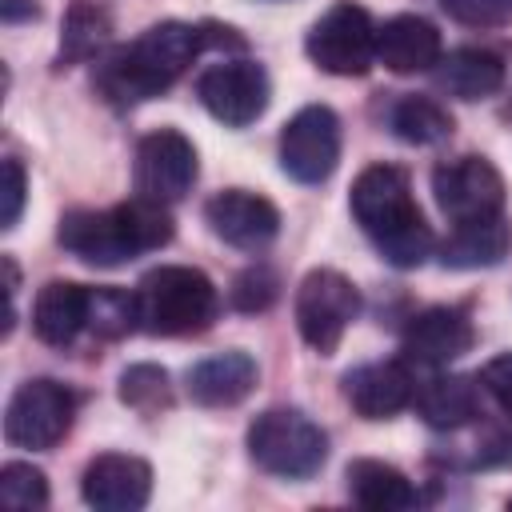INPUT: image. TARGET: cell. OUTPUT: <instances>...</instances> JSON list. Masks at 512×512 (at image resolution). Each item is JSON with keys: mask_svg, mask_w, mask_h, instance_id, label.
<instances>
[{"mask_svg": "<svg viewBox=\"0 0 512 512\" xmlns=\"http://www.w3.org/2000/svg\"><path fill=\"white\" fill-rule=\"evenodd\" d=\"M88 292L92 288L76 280H48L32 304V332L52 348L72 344L80 328H88Z\"/></svg>", "mask_w": 512, "mask_h": 512, "instance_id": "20", "label": "cell"}, {"mask_svg": "<svg viewBox=\"0 0 512 512\" xmlns=\"http://www.w3.org/2000/svg\"><path fill=\"white\" fill-rule=\"evenodd\" d=\"M80 496L100 512H140L152 496V468L140 456L104 452L88 460L80 476Z\"/></svg>", "mask_w": 512, "mask_h": 512, "instance_id": "14", "label": "cell"}, {"mask_svg": "<svg viewBox=\"0 0 512 512\" xmlns=\"http://www.w3.org/2000/svg\"><path fill=\"white\" fill-rule=\"evenodd\" d=\"M0 500H4V508H12V512L44 508V504H48V476H44L36 464L12 460V464L0 468Z\"/></svg>", "mask_w": 512, "mask_h": 512, "instance_id": "28", "label": "cell"}, {"mask_svg": "<svg viewBox=\"0 0 512 512\" xmlns=\"http://www.w3.org/2000/svg\"><path fill=\"white\" fill-rule=\"evenodd\" d=\"M112 36V16L96 4V0H72L68 16H64V36H60V56L56 64H80L92 60Z\"/></svg>", "mask_w": 512, "mask_h": 512, "instance_id": "25", "label": "cell"}, {"mask_svg": "<svg viewBox=\"0 0 512 512\" xmlns=\"http://www.w3.org/2000/svg\"><path fill=\"white\" fill-rule=\"evenodd\" d=\"M248 456L272 476L308 480L328 460V436L300 408H268L248 424Z\"/></svg>", "mask_w": 512, "mask_h": 512, "instance_id": "4", "label": "cell"}, {"mask_svg": "<svg viewBox=\"0 0 512 512\" xmlns=\"http://www.w3.org/2000/svg\"><path fill=\"white\" fill-rule=\"evenodd\" d=\"M132 328H140L136 292L124 288H92L88 292V332L100 340H120Z\"/></svg>", "mask_w": 512, "mask_h": 512, "instance_id": "26", "label": "cell"}, {"mask_svg": "<svg viewBox=\"0 0 512 512\" xmlns=\"http://www.w3.org/2000/svg\"><path fill=\"white\" fill-rule=\"evenodd\" d=\"M296 328L308 348L320 356H332L348 332V324L360 316V292L356 284L336 268H312L296 288Z\"/></svg>", "mask_w": 512, "mask_h": 512, "instance_id": "6", "label": "cell"}, {"mask_svg": "<svg viewBox=\"0 0 512 512\" xmlns=\"http://www.w3.org/2000/svg\"><path fill=\"white\" fill-rule=\"evenodd\" d=\"M0 16H4L8 24L32 20V16H36V4H32V0H4V4H0Z\"/></svg>", "mask_w": 512, "mask_h": 512, "instance_id": "35", "label": "cell"}, {"mask_svg": "<svg viewBox=\"0 0 512 512\" xmlns=\"http://www.w3.org/2000/svg\"><path fill=\"white\" fill-rule=\"evenodd\" d=\"M196 148L184 132L176 128H156L148 136H140L136 144V192L148 196V200H160V204H176L192 192L196 184Z\"/></svg>", "mask_w": 512, "mask_h": 512, "instance_id": "11", "label": "cell"}, {"mask_svg": "<svg viewBox=\"0 0 512 512\" xmlns=\"http://www.w3.org/2000/svg\"><path fill=\"white\" fill-rule=\"evenodd\" d=\"M204 220L224 244H232L240 252H264L280 236V208L268 196L248 192V188L216 192L204 204Z\"/></svg>", "mask_w": 512, "mask_h": 512, "instance_id": "13", "label": "cell"}, {"mask_svg": "<svg viewBox=\"0 0 512 512\" xmlns=\"http://www.w3.org/2000/svg\"><path fill=\"white\" fill-rule=\"evenodd\" d=\"M512 464V424L488 428L476 444V468H504Z\"/></svg>", "mask_w": 512, "mask_h": 512, "instance_id": "33", "label": "cell"}, {"mask_svg": "<svg viewBox=\"0 0 512 512\" xmlns=\"http://www.w3.org/2000/svg\"><path fill=\"white\" fill-rule=\"evenodd\" d=\"M200 32H204V48H232V52L244 48V36H236V28L228 24H200Z\"/></svg>", "mask_w": 512, "mask_h": 512, "instance_id": "34", "label": "cell"}, {"mask_svg": "<svg viewBox=\"0 0 512 512\" xmlns=\"http://www.w3.org/2000/svg\"><path fill=\"white\" fill-rule=\"evenodd\" d=\"M508 508H512V500H508Z\"/></svg>", "mask_w": 512, "mask_h": 512, "instance_id": "36", "label": "cell"}, {"mask_svg": "<svg viewBox=\"0 0 512 512\" xmlns=\"http://www.w3.org/2000/svg\"><path fill=\"white\" fill-rule=\"evenodd\" d=\"M388 128L396 132V140L428 148V144H444L452 136V116L444 104H436L432 96H400L388 112Z\"/></svg>", "mask_w": 512, "mask_h": 512, "instance_id": "24", "label": "cell"}, {"mask_svg": "<svg viewBox=\"0 0 512 512\" xmlns=\"http://www.w3.org/2000/svg\"><path fill=\"white\" fill-rule=\"evenodd\" d=\"M440 56H444V44H440L436 24L416 12L392 16L376 28V60L388 72H400V76L428 72V68H436Z\"/></svg>", "mask_w": 512, "mask_h": 512, "instance_id": "17", "label": "cell"}, {"mask_svg": "<svg viewBox=\"0 0 512 512\" xmlns=\"http://www.w3.org/2000/svg\"><path fill=\"white\" fill-rule=\"evenodd\" d=\"M436 88L456 100H488L504 88V60L488 48H456L436 60Z\"/></svg>", "mask_w": 512, "mask_h": 512, "instance_id": "22", "label": "cell"}, {"mask_svg": "<svg viewBox=\"0 0 512 512\" xmlns=\"http://www.w3.org/2000/svg\"><path fill=\"white\" fill-rule=\"evenodd\" d=\"M56 240H60L64 252H72L76 260H84L92 268H116V264H128V260L140 256L128 224H124L120 204L116 208H72V212H64Z\"/></svg>", "mask_w": 512, "mask_h": 512, "instance_id": "12", "label": "cell"}, {"mask_svg": "<svg viewBox=\"0 0 512 512\" xmlns=\"http://www.w3.org/2000/svg\"><path fill=\"white\" fill-rule=\"evenodd\" d=\"M120 400L136 412H160L172 404V376L160 364H132L120 372Z\"/></svg>", "mask_w": 512, "mask_h": 512, "instance_id": "27", "label": "cell"}, {"mask_svg": "<svg viewBox=\"0 0 512 512\" xmlns=\"http://www.w3.org/2000/svg\"><path fill=\"white\" fill-rule=\"evenodd\" d=\"M440 8L468 28H500L512 20V0H440Z\"/></svg>", "mask_w": 512, "mask_h": 512, "instance_id": "30", "label": "cell"}, {"mask_svg": "<svg viewBox=\"0 0 512 512\" xmlns=\"http://www.w3.org/2000/svg\"><path fill=\"white\" fill-rule=\"evenodd\" d=\"M256 360L248 352H216L188 368V396L200 408H232L256 388Z\"/></svg>", "mask_w": 512, "mask_h": 512, "instance_id": "18", "label": "cell"}, {"mask_svg": "<svg viewBox=\"0 0 512 512\" xmlns=\"http://www.w3.org/2000/svg\"><path fill=\"white\" fill-rule=\"evenodd\" d=\"M276 296H280V276L272 268H264V264L244 268L232 280V292H228V300H232L236 312H264V308L276 304Z\"/></svg>", "mask_w": 512, "mask_h": 512, "instance_id": "29", "label": "cell"}, {"mask_svg": "<svg viewBox=\"0 0 512 512\" xmlns=\"http://www.w3.org/2000/svg\"><path fill=\"white\" fill-rule=\"evenodd\" d=\"M196 96L200 104L228 128H244L252 120L264 116L272 84L268 72L256 60H220L212 68L200 72L196 80Z\"/></svg>", "mask_w": 512, "mask_h": 512, "instance_id": "10", "label": "cell"}, {"mask_svg": "<svg viewBox=\"0 0 512 512\" xmlns=\"http://www.w3.org/2000/svg\"><path fill=\"white\" fill-rule=\"evenodd\" d=\"M340 164V120L328 104H304L280 132V168L296 184H324Z\"/></svg>", "mask_w": 512, "mask_h": 512, "instance_id": "9", "label": "cell"}, {"mask_svg": "<svg viewBox=\"0 0 512 512\" xmlns=\"http://www.w3.org/2000/svg\"><path fill=\"white\" fill-rule=\"evenodd\" d=\"M72 416H76L72 388L48 376L24 380L4 408V440L16 448H32V452L56 448L68 436Z\"/></svg>", "mask_w": 512, "mask_h": 512, "instance_id": "7", "label": "cell"}, {"mask_svg": "<svg viewBox=\"0 0 512 512\" xmlns=\"http://www.w3.org/2000/svg\"><path fill=\"white\" fill-rule=\"evenodd\" d=\"M308 60L332 76H364L376 60V24L364 4L336 0L304 40Z\"/></svg>", "mask_w": 512, "mask_h": 512, "instance_id": "5", "label": "cell"}, {"mask_svg": "<svg viewBox=\"0 0 512 512\" xmlns=\"http://www.w3.org/2000/svg\"><path fill=\"white\" fill-rule=\"evenodd\" d=\"M4 208H0V228H12L16 220H20V212H24V196H28V176H24V168H20V160H4Z\"/></svg>", "mask_w": 512, "mask_h": 512, "instance_id": "32", "label": "cell"}, {"mask_svg": "<svg viewBox=\"0 0 512 512\" xmlns=\"http://www.w3.org/2000/svg\"><path fill=\"white\" fill-rule=\"evenodd\" d=\"M344 400L364 416V420H388L404 412L416 396V384L400 360H372L356 364L344 372Z\"/></svg>", "mask_w": 512, "mask_h": 512, "instance_id": "16", "label": "cell"}, {"mask_svg": "<svg viewBox=\"0 0 512 512\" xmlns=\"http://www.w3.org/2000/svg\"><path fill=\"white\" fill-rule=\"evenodd\" d=\"M480 384H484V392L504 408V416L512 420V352L492 356V360L480 368Z\"/></svg>", "mask_w": 512, "mask_h": 512, "instance_id": "31", "label": "cell"}, {"mask_svg": "<svg viewBox=\"0 0 512 512\" xmlns=\"http://www.w3.org/2000/svg\"><path fill=\"white\" fill-rule=\"evenodd\" d=\"M344 480H348V496L372 512H404L420 504V492L412 488V480L384 460H368V456L352 460Z\"/></svg>", "mask_w": 512, "mask_h": 512, "instance_id": "23", "label": "cell"}, {"mask_svg": "<svg viewBox=\"0 0 512 512\" xmlns=\"http://www.w3.org/2000/svg\"><path fill=\"white\" fill-rule=\"evenodd\" d=\"M348 208H352L356 224L364 228V236L376 244V252L392 268H420L432 256L436 236L412 196V180L404 168H396V164L364 168L352 180Z\"/></svg>", "mask_w": 512, "mask_h": 512, "instance_id": "2", "label": "cell"}, {"mask_svg": "<svg viewBox=\"0 0 512 512\" xmlns=\"http://www.w3.org/2000/svg\"><path fill=\"white\" fill-rule=\"evenodd\" d=\"M200 48H204L200 24L160 20V24L144 28L132 44L112 48L96 64L92 84L112 108H132V104H144V100L168 92L188 72V64L196 60Z\"/></svg>", "mask_w": 512, "mask_h": 512, "instance_id": "1", "label": "cell"}, {"mask_svg": "<svg viewBox=\"0 0 512 512\" xmlns=\"http://www.w3.org/2000/svg\"><path fill=\"white\" fill-rule=\"evenodd\" d=\"M420 420L436 432H456L464 424H472L480 416V392L472 376H456V372H436L424 384H416L412 396Z\"/></svg>", "mask_w": 512, "mask_h": 512, "instance_id": "19", "label": "cell"}, {"mask_svg": "<svg viewBox=\"0 0 512 512\" xmlns=\"http://www.w3.org/2000/svg\"><path fill=\"white\" fill-rule=\"evenodd\" d=\"M432 196L456 224L504 212V176L488 156H456L432 168Z\"/></svg>", "mask_w": 512, "mask_h": 512, "instance_id": "8", "label": "cell"}, {"mask_svg": "<svg viewBox=\"0 0 512 512\" xmlns=\"http://www.w3.org/2000/svg\"><path fill=\"white\" fill-rule=\"evenodd\" d=\"M508 248H512V224L504 216L468 220V224H456L452 236L440 244V264L456 272L496 268L508 256Z\"/></svg>", "mask_w": 512, "mask_h": 512, "instance_id": "21", "label": "cell"}, {"mask_svg": "<svg viewBox=\"0 0 512 512\" xmlns=\"http://www.w3.org/2000/svg\"><path fill=\"white\" fill-rule=\"evenodd\" d=\"M136 312L148 336H196L220 312L216 284L188 264H160L136 284Z\"/></svg>", "mask_w": 512, "mask_h": 512, "instance_id": "3", "label": "cell"}, {"mask_svg": "<svg viewBox=\"0 0 512 512\" xmlns=\"http://www.w3.org/2000/svg\"><path fill=\"white\" fill-rule=\"evenodd\" d=\"M472 340H476V332H472L468 312L436 304V308H424L408 320L404 356L420 368H448L452 360H460L472 348Z\"/></svg>", "mask_w": 512, "mask_h": 512, "instance_id": "15", "label": "cell"}]
</instances>
